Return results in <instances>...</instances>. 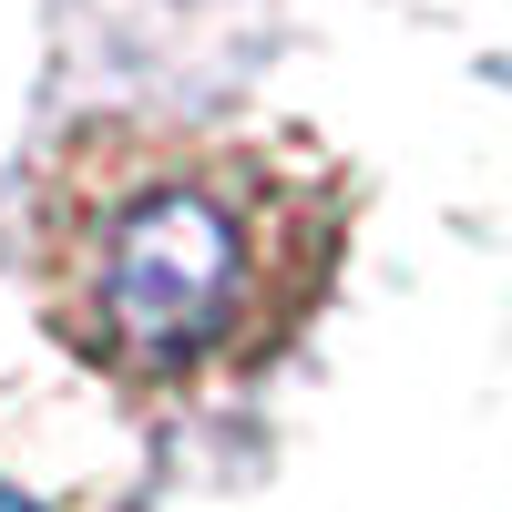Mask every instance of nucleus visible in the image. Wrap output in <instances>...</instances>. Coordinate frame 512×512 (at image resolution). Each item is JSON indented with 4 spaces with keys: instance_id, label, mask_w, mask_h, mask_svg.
I'll use <instances>...</instances> for the list:
<instances>
[{
    "instance_id": "nucleus-1",
    "label": "nucleus",
    "mask_w": 512,
    "mask_h": 512,
    "mask_svg": "<svg viewBox=\"0 0 512 512\" xmlns=\"http://www.w3.org/2000/svg\"><path fill=\"white\" fill-rule=\"evenodd\" d=\"M349 205L338 154L287 123L82 113L31 164V308L123 400H216L308 338L349 256Z\"/></svg>"
},
{
    "instance_id": "nucleus-2",
    "label": "nucleus",
    "mask_w": 512,
    "mask_h": 512,
    "mask_svg": "<svg viewBox=\"0 0 512 512\" xmlns=\"http://www.w3.org/2000/svg\"><path fill=\"white\" fill-rule=\"evenodd\" d=\"M0 512H41V502H31V492H11V482H0Z\"/></svg>"
}]
</instances>
